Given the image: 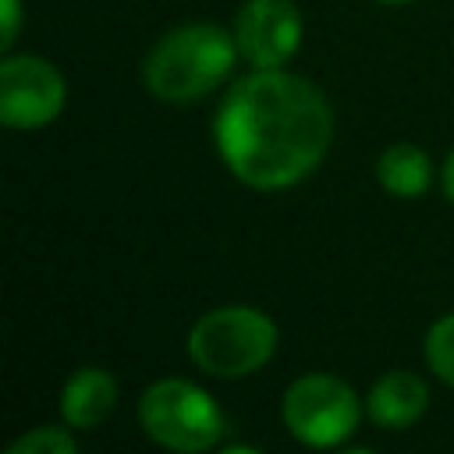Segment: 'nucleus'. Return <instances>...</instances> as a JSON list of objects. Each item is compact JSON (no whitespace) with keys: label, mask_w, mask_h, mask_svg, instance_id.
<instances>
[{"label":"nucleus","mask_w":454,"mask_h":454,"mask_svg":"<svg viewBox=\"0 0 454 454\" xmlns=\"http://www.w3.org/2000/svg\"><path fill=\"white\" fill-rule=\"evenodd\" d=\"M138 422L153 443L181 454H199L216 447L227 429L213 394L177 376L145 387V394L138 397Z\"/></svg>","instance_id":"obj_4"},{"label":"nucleus","mask_w":454,"mask_h":454,"mask_svg":"<svg viewBox=\"0 0 454 454\" xmlns=\"http://www.w3.org/2000/svg\"><path fill=\"white\" fill-rule=\"evenodd\" d=\"M231 35L252 67H284L301 46V14L294 0H245Z\"/></svg>","instance_id":"obj_7"},{"label":"nucleus","mask_w":454,"mask_h":454,"mask_svg":"<svg viewBox=\"0 0 454 454\" xmlns=\"http://www.w3.org/2000/svg\"><path fill=\"white\" fill-rule=\"evenodd\" d=\"M4 7V25H0V46L4 53H11L14 39H18V28H21V0H0Z\"/></svg>","instance_id":"obj_13"},{"label":"nucleus","mask_w":454,"mask_h":454,"mask_svg":"<svg viewBox=\"0 0 454 454\" xmlns=\"http://www.w3.org/2000/svg\"><path fill=\"white\" fill-rule=\"evenodd\" d=\"M213 142L241 184L280 192L323 163L333 142V110L309 78L287 67H255L223 96Z\"/></svg>","instance_id":"obj_1"},{"label":"nucleus","mask_w":454,"mask_h":454,"mask_svg":"<svg viewBox=\"0 0 454 454\" xmlns=\"http://www.w3.org/2000/svg\"><path fill=\"white\" fill-rule=\"evenodd\" d=\"M280 419L305 447H340L362 422V401L340 376L305 372L284 390Z\"/></svg>","instance_id":"obj_5"},{"label":"nucleus","mask_w":454,"mask_h":454,"mask_svg":"<svg viewBox=\"0 0 454 454\" xmlns=\"http://www.w3.org/2000/svg\"><path fill=\"white\" fill-rule=\"evenodd\" d=\"M426 408H429V387L419 372L408 369L383 372L365 397V411L380 429H408L422 419Z\"/></svg>","instance_id":"obj_8"},{"label":"nucleus","mask_w":454,"mask_h":454,"mask_svg":"<svg viewBox=\"0 0 454 454\" xmlns=\"http://www.w3.org/2000/svg\"><path fill=\"white\" fill-rule=\"evenodd\" d=\"M440 177H443V195L454 202V149H450V156L443 160V170H440Z\"/></svg>","instance_id":"obj_14"},{"label":"nucleus","mask_w":454,"mask_h":454,"mask_svg":"<svg viewBox=\"0 0 454 454\" xmlns=\"http://www.w3.org/2000/svg\"><path fill=\"white\" fill-rule=\"evenodd\" d=\"M376 181L394 199H419L433 181V163L419 145L394 142L376 160Z\"/></svg>","instance_id":"obj_10"},{"label":"nucleus","mask_w":454,"mask_h":454,"mask_svg":"<svg viewBox=\"0 0 454 454\" xmlns=\"http://www.w3.org/2000/svg\"><path fill=\"white\" fill-rule=\"evenodd\" d=\"M117 408V380L106 369H74L60 390V415L71 429H96Z\"/></svg>","instance_id":"obj_9"},{"label":"nucleus","mask_w":454,"mask_h":454,"mask_svg":"<svg viewBox=\"0 0 454 454\" xmlns=\"http://www.w3.org/2000/svg\"><path fill=\"white\" fill-rule=\"evenodd\" d=\"M67 99L64 74L35 53H7L0 64V121L32 131L60 117Z\"/></svg>","instance_id":"obj_6"},{"label":"nucleus","mask_w":454,"mask_h":454,"mask_svg":"<svg viewBox=\"0 0 454 454\" xmlns=\"http://www.w3.org/2000/svg\"><path fill=\"white\" fill-rule=\"evenodd\" d=\"M74 450L78 440L60 426H35L7 447V454H74Z\"/></svg>","instance_id":"obj_12"},{"label":"nucleus","mask_w":454,"mask_h":454,"mask_svg":"<svg viewBox=\"0 0 454 454\" xmlns=\"http://www.w3.org/2000/svg\"><path fill=\"white\" fill-rule=\"evenodd\" d=\"M422 355H426V365L433 369V376L443 380L447 387H454V312L440 316L426 330Z\"/></svg>","instance_id":"obj_11"},{"label":"nucleus","mask_w":454,"mask_h":454,"mask_svg":"<svg viewBox=\"0 0 454 454\" xmlns=\"http://www.w3.org/2000/svg\"><path fill=\"white\" fill-rule=\"evenodd\" d=\"M277 351V323L255 305H216L188 330V358L216 380L259 372Z\"/></svg>","instance_id":"obj_3"},{"label":"nucleus","mask_w":454,"mask_h":454,"mask_svg":"<svg viewBox=\"0 0 454 454\" xmlns=\"http://www.w3.org/2000/svg\"><path fill=\"white\" fill-rule=\"evenodd\" d=\"M376 4H387V7H401V4H411V0H376Z\"/></svg>","instance_id":"obj_15"},{"label":"nucleus","mask_w":454,"mask_h":454,"mask_svg":"<svg viewBox=\"0 0 454 454\" xmlns=\"http://www.w3.org/2000/svg\"><path fill=\"white\" fill-rule=\"evenodd\" d=\"M238 43L213 21H192L167 32L142 64L145 89L163 103H192L213 92L238 60Z\"/></svg>","instance_id":"obj_2"}]
</instances>
